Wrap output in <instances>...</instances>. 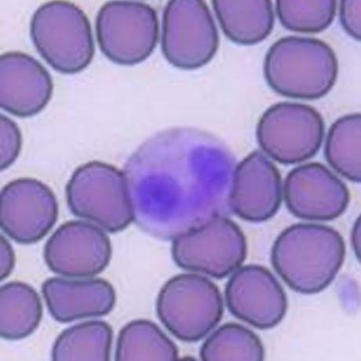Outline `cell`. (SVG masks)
<instances>
[{"instance_id":"6da1fadb","label":"cell","mask_w":361,"mask_h":361,"mask_svg":"<svg viewBox=\"0 0 361 361\" xmlns=\"http://www.w3.org/2000/svg\"><path fill=\"white\" fill-rule=\"evenodd\" d=\"M234 165L231 152L206 132H158L124 166L135 224L151 237L173 240L224 215L219 207L228 204Z\"/></svg>"},{"instance_id":"d6986e66","label":"cell","mask_w":361,"mask_h":361,"mask_svg":"<svg viewBox=\"0 0 361 361\" xmlns=\"http://www.w3.org/2000/svg\"><path fill=\"white\" fill-rule=\"evenodd\" d=\"M0 335L6 340L30 336L38 328L43 307L36 290L23 282H11L0 289Z\"/></svg>"},{"instance_id":"9a60e30c","label":"cell","mask_w":361,"mask_h":361,"mask_svg":"<svg viewBox=\"0 0 361 361\" xmlns=\"http://www.w3.org/2000/svg\"><path fill=\"white\" fill-rule=\"evenodd\" d=\"M282 201V180L276 165L260 151L235 169L228 207L240 219L259 224L272 219Z\"/></svg>"},{"instance_id":"ffe728a7","label":"cell","mask_w":361,"mask_h":361,"mask_svg":"<svg viewBox=\"0 0 361 361\" xmlns=\"http://www.w3.org/2000/svg\"><path fill=\"white\" fill-rule=\"evenodd\" d=\"M113 329L106 322L92 321L65 330L55 341L52 359L56 361H108Z\"/></svg>"},{"instance_id":"3957f363","label":"cell","mask_w":361,"mask_h":361,"mask_svg":"<svg viewBox=\"0 0 361 361\" xmlns=\"http://www.w3.org/2000/svg\"><path fill=\"white\" fill-rule=\"evenodd\" d=\"M338 73L334 51L316 38H281L271 46L264 61L269 87L290 99L323 98L336 85Z\"/></svg>"},{"instance_id":"cb8c5ba5","label":"cell","mask_w":361,"mask_h":361,"mask_svg":"<svg viewBox=\"0 0 361 361\" xmlns=\"http://www.w3.org/2000/svg\"><path fill=\"white\" fill-rule=\"evenodd\" d=\"M276 13L281 25L288 30L302 33H318L327 30L336 16L334 0H279Z\"/></svg>"},{"instance_id":"8fae6325","label":"cell","mask_w":361,"mask_h":361,"mask_svg":"<svg viewBox=\"0 0 361 361\" xmlns=\"http://www.w3.org/2000/svg\"><path fill=\"white\" fill-rule=\"evenodd\" d=\"M59 216L51 190L33 178H19L4 186L0 197V224L20 245L36 244L49 233Z\"/></svg>"},{"instance_id":"44dd1931","label":"cell","mask_w":361,"mask_h":361,"mask_svg":"<svg viewBox=\"0 0 361 361\" xmlns=\"http://www.w3.org/2000/svg\"><path fill=\"white\" fill-rule=\"evenodd\" d=\"M178 358V350L175 343L149 321L131 322L118 336L116 360L173 361Z\"/></svg>"},{"instance_id":"52a82bcc","label":"cell","mask_w":361,"mask_h":361,"mask_svg":"<svg viewBox=\"0 0 361 361\" xmlns=\"http://www.w3.org/2000/svg\"><path fill=\"white\" fill-rule=\"evenodd\" d=\"M244 233L234 221L218 215L173 240L171 253L180 268L225 279L246 259Z\"/></svg>"},{"instance_id":"277c9868","label":"cell","mask_w":361,"mask_h":361,"mask_svg":"<svg viewBox=\"0 0 361 361\" xmlns=\"http://www.w3.org/2000/svg\"><path fill=\"white\" fill-rule=\"evenodd\" d=\"M30 32L41 57L61 73H78L94 58L92 25L74 4L51 1L40 6L32 18Z\"/></svg>"},{"instance_id":"ac0fdd59","label":"cell","mask_w":361,"mask_h":361,"mask_svg":"<svg viewBox=\"0 0 361 361\" xmlns=\"http://www.w3.org/2000/svg\"><path fill=\"white\" fill-rule=\"evenodd\" d=\"M213 8L222 31L235 44L247 46L259 44L274 29V6L269 0H215Z\"/></svg>"},{"instance_id":"7a4b0ae2","label":"cell","mask_w":361,"mask_h":361,"mask_svg":"<svg viewBox=\"0 0 361 361\" xmlns=\"http://www.w3.org/2000/svg\"><path fill=\"white\" fill-rule=\"evenodd\" d=\"M345 256L344 240L328 226H291L276 238L271 262L287 286L303 295L322 293L335 280Z\"/></svg>"},{"instance_id":"7402d4cb","label":"cell","mask_w":361,"mask_h":361,"mask_svg":"<svg viewBox=\"0 0 361 361\" xmlns=\"http://www.w3.org/2000/svg\"><path fill=\"white\" fill-rule=\"evenodd\" d=\"M326 161L339 175L353 183L361 182V115L339 118L326 138Z\"/></svg>"},{"instance_id":"8992f818","label":"cell","mask_w":361,"mask_h":361,"mask_svg":"<svg viewBox=\"0 0 361 361\" xmlns=\"http://www.w3.org/2000/svg\"><path fill=\"white\" fill-rule=\"evenodd\" d=\"M66 198L75 216L109 233L121 232L134 221L126 180L113 165L92 161L79 166L66 186Z\"/></svg>"},{"instance_id":"4316f807","label":"cell","mask_w":361,"mask_h":361,"mask_svg":"<svg viewBox=\"0 0 361 361\" xmlns=\"http://www.w3.org/2000/svg\"><path fill=\"white\" fill-rule=\"evenodd\" d=\"M16 259L12 247L8 240L1 237V281L11 274Z\"/></svg>"},{"instance_id":"2e32d148","label":"cell","mask_w":361,"mask_h":361,"mask_svg":"<svg viewBox=\"0 0 361 361\" xmlns=\"http://www.w3.org/2000/svg\"><path fill=\"white\" fill-rule=\"evenodd\" d=\"M0 106L22 118L37 115L50 102L54 90L51 76L39 61L29 54L12 51L0 57Z\"/></svg>"},{"instance_id":"30bf717a","label":"cell","mask_w":361,"mask_h":361,"mask_svg":"<svg viewBox=\"0 0 361 361\" xmlns=\"http://www.w3.org/2000/svg\"><path fill=\"white\" fill-rule=\"evenodd\" d=\"M219 46L216 24L202 0H172L164 11L161 47L170 64L185 71L204 66Z\"/></svg>"},{"instance_id":"e0dca14e","label":"cell","mask_w":361,"mask_h":361,"mask_svg":"<svg viewBox=\"0 0 361 361\" xmlns=\"http://www.w3.org/2000/svg\"><path fill=\"white\" fill-rule=\"evenodd\" d=\"M42 293L51 315L61 323L107 315L115 307L112 284L103 279H48Z\"/></svg>"},{"instance_id":"7c38bea8","label":"cell","mask_w":361,"mask_h":361,"mask_svg":"<svg viewBox=\"0 0 361 361\" xmlns=\"http://www.w3.org/2000/svg\"><path fill=\"white\" fill-rule=\"evenodd\" d=\"M52 272L71 279H88L103 272L112 258V246L101 228L71 221L54 233L44 247Z\"/></svg>"},{"instance_id":"603a6c76","label":"cell","mask_w":361,"mask_h":361,"mask_svg":"<svg viewBox=\"0 0 361 361\" xmlns=\"http://www.w3.org/2000/svg\"><path fill=\"white\" fill-rule=\"evenodd\" d=\"M204 361H261L265 350L252 330L235 323L221 326L206 339L200 349Z\"/></svg>"},{"instance_id":"d4e9b609","label":"cell","mask_w":361,"mask_h":361,"mask_svg":"<svg viewBox=\"0 0 361 361\" xmlns=\"http://www.w3.org/2000/svg\"><path fill=\"white\" fill-rule=\"evenodd\" d=\"M22 149V134L17 124L1 116V170L8 169L16 161Z\"/></svg>"},{"instance_id":"9c48e42d","label":"cell","mask_w":361,"mask_h":361,"mask_svg":"<svg viewBox=\"0 0 361 361\" xmlns=\"http://www.w3.org/2000/svg\"><path fill=\"white\" fill-rule=\"evenodd\" d=\"M324 121L304 104L280 102L269 108L257 126V140L270 158L284 165L302 163L320 150Z\"/></svg>"},{"instance_id":"5bb4252c","label":"cell","mask_w":361,"mask_h":361,"mask_svg":"<svg viewBox=\"0 0 361 361\" xmlns=\"http://www.w3.org/2000/svg\"><path fill=\"white\" fill-rule=\"evenodd\" d=\"M289 212L310 221L338 219L350 200L348 188L341 179L322 164L310 163L291 171L283 185Z\"/></svg>"},{"instance_id":"5b68a950","label":"cell","mask_w":361,"mask_h":361,"mask_svg":"<svg viewBox=\"0 0 361 361\" xmlns=\"http://www.w3.org/2000/svg\"><path fill=\"white\" fill-rule=\"evenodd\" d=\"M157 312L173 336L183 342L196 343L221 322L224 303L216 284L206 276L179 274L159 291Z\"/></svg>"},{"instance_id":"484cf974","label":"cell","mask_w":361,"mask_h":361,"mask_svg":"<svg viewBox=\"0 0 361 361\" xmlns=\"http://www.w3.org/2000/svg\"><path fill=\"white\" fill-rule=\"evenodd\" d=\"M339 16L344 30L353 39L360 41V0H344V1H342L341 5H340Z\"/></svg>"},{"instance_id":"83f0119b","label":"cell","mask_w":361,"mask_h":361,"mask_svg":"<svg viewBox=\"0 0 361 361\" xmlns=\"http://www.w3.org/2000/svg\"><path fill=\"white\" fill-rule=\"evenodd\" d=\"M351 241L353 251L356 256L360 258V218H358L354 224L351 233Z\"/></svg>"},{"instance_id":"4fadbf2b","label":"cell","mask_w":361,"mask_h":361,"mask_svg":"<svg viewBox=\"0 0 361 361\" xmlns=\"http://www.w3.org/2000/svg\"><path fill=\"white\" fill-rule=\"evenodd\" d=\"M225 296L235 317L260 330L276 327L288 310L281 284L269 270L259 265L235 271L226 284Z\"/></svg>"},{"instance_id":"ba28073f","label":"cell","mask_w":361,"mask_h":361,"mask_svg":"<svg viewBox=\"0 0 361 361\" xmlns=\"http://www.w3.org/2000/svg\"><path fill=\"white\" fill-rule=\"evenodd\" d=\"M159 31L155 9L141 2H109L96 18L100 49L117 65L134 66L147 60L157 47Z\"/></svg>"}]
</instances>
